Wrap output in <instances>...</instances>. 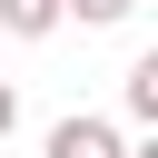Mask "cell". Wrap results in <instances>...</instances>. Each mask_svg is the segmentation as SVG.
<instances>
[{"label":"cell","instance_id":"6da1fadb","mask_svg":"<svg viewBox=\"0 0 158 158\" xmlns=\"http://www.w3.org/2000/svg\"><path fill=\"white\" fill-rule=\"evenodd\" d=\"M49 158H128V138H118L109 118H59V128H49Z\"/></svg>","mask_w":158,"mask_h":158},{"label":"cell","instance_id":"7a4b0ae2","mask_svg":"<svg viewBox=\"0 0 158 158\" xmlns=\"http://www.w3.org/2000/svg\"><path fill=\"white\" fill-rule=\"evenodd\" d=\"M59 30V0H0V40H49Z\"/></svg>","mask_w":158,"mask_h":158},{"label":"cell","instance_id":"3957f363","mask_svg":"<svg viewBox=\"0 0 158 158\" xmlns=\"http://www.w3.org/2000/svg\"><path fill=\"white\" fill-rule=\"evenodd\" d=\"M118 99H128V118H138V128H158V49L128 69V89H118Z\"/></svg>","mask_w":158,"mask_h":158},{"label":"cell","instance_id":"277c9868","mask_svg":"<svg viewBox=\"0 0 158 158\" xmlns=\"http://www.w3.org/2000/svg\"><path fill=\"white\" fill-rule=\"evenodd\" d=\"M138 0H59V20H79V30H118Z\"/></svg>","mask_w":158,"mask_h":158},{"label":"cell","instance_id":"5b68a950","mask_svg":"<svg viewBox=\"0 0 158 158\" xmlns=\"http://www.w3.org/2000/svg\"><path fill=\"white\" fill-rule=\"evenodd\" d=\"M10 128H20V89L0 79V138H10Z\"/></svg>","mask_w":158,"mask_h":158}]
</instances>
